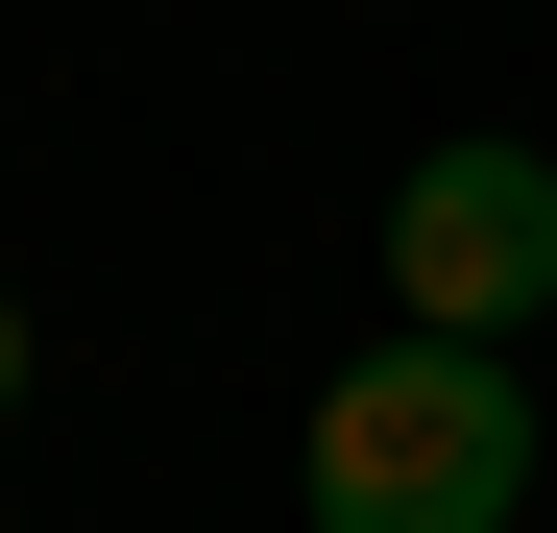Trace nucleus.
<instances>
[{"mask_svg": "<svg viewBox=\"0 0 557 533\" xmlns=\"http://www.w3.org/2000/svg\"><path fill=\"white\" fill-rule=\"evenodd\" d=\"M292 509H315V533H509V509H533V388H509V339H412V315H388V339L315 388Z\"/></svg>", "mask_w": 557, "mask_h": 533, "instance_id": "f257e3e1", "label": "nucleus"}, {"mask_svg": "<svg viewBox=\"0 0 557 533\" xmlns=\"http://www.w3.org/2000/svg\"><path fill=\"white\" fill-rule=\"evenodd\" d=\"M388 315L412 339H533L557 315V146L460 122V146L388 170Z\"/></svg>", "mask_w": 557, "mask_h": 533, "instance_id": "f03ea898", "label": "nucleus"}, {"mask_svg": "<svg viewBox=\"0 0 557 533\" xmlns=\"http://www.w3.org/2000/svg\"><path fill=\"white\" fill-rule=\"evenodd\" d=\"M0 412H25V292H0Z\"/></svg>", "mask_w": 557, "mask_h": 533, "instance_id": "7ed1b4c3", "label": "nucleus"}]
</instances>
